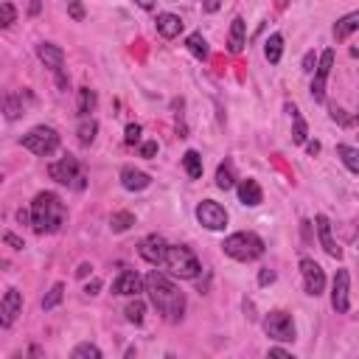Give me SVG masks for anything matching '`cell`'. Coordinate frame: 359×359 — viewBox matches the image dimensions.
Here are the masks:
<instances>
[{
    "instance_id": "obj_1",
    "label": "cell",
    "mask_w": 359,
    "mask_h": 359,
    "mask_svg": "<svg viewBox=\"0 0 359 359\" xmlns=\"http://www.w3.org/2000/svg\"><path fill=\"white\" fill-rule=\"evenodd\" d=\"M146 295H149V303L157 309V314H163L168 323L183 320V314H186V295L163 272L152 270L146 275Z\"/></svg>"
},
{
    "instance_id": "obj_2",
    "label": "cell",
    "mask_w": 359,
    "mask_h": 359,
    "mask_svg": "<svg viewBox=\"0 0 359 359\" xmlns=\"http://www.w3.org/2000/svg\"><path fill=\"white\" fill-rule=\"evenodd\" d=\"M65 202L54 191H40L31 202V228L34 233H56L65 225Z\"/></svg>"
},
{
    "instance_id": "obj_3",
    "label": "cell",
    "mask_w": 359,
    "mask_h": 359,
    "mask_svg": "<svg viewBox=\"0 0 359 359\" xmlns=\"http://www.w3.org/2000/svg\"><path fill=\"white\" fill-rule=\"evenodd\" d=\"M222 250L225 256L247 264V261H259L264 256V239L259 233H250V230H239V233H230L225 241H222Z\"/></svg>"
},
{
    "instance_id": "obj_4",
    "label": "cell",
    "mask_w": 359,
    "mask_h": 359,
    "mask_svg": "<svg viewBox=\"0 0 359 359\" xmlns=\"http://www.w3.org/2000/svg\"><path fill=\"white\" fill-rule=\"evenodd\" d=\"M163 267H166L174 278H180V281H191V278H197V275L202 272L199 259L194 256V250L186 247V244H168V253H166Z\"/></svg>"
},
{
    "instance_id": "obj_5",
    "label": "cell",
    "mask_w": 359,
    "mask_h": 359,
    "mask_svg": "<svg viewBox=\"0 0 359 359\" xmlns=\"http://www.w3.org/2000/svg\"><path fill=\"white\" fill-rule=\"evenodd\" d=\"M20 146L37 157H48L59 149V132L54 127H34L20 138Z\"/></svg>"
},
{
    "instance_id": "obj_6",
    "label": "cell",
    "mask_w": 359,
    "mask_h": 359,
    "mask_svg": "<svg viewBox=\"0 0 359 359\" xmlns=\"http://www.w3.org/2000/svg\"><path fill=\"white\" fill-rule=\"evenodd\" d=\"M48 174H51V180H56L59 186H70V188H76V191H85V171H82V166H79V160L76 157H62V160H56V163H51L48 166Z\"/></svg>"
},
{
    "instance_id": "obj_7",
    "label": "cell",
    "mask_w": 359,
    "mask_h": 359,
    "mask_svg": "<svg viewBox=\"0 0 359 359\" xmlns=\"http://www.w3.org/2000/svg\"><path fill=\"white\" fill-rule=\"evenodd\" d=\"M264 331L270 340H278V342H295L298 331H295V320L292 314H286V312H270L264 317Z\"/></svg>"
},
{
    "instance_id": "obj_8",
    "label": "cell",
    "mask_w": 359,
    "mask_h": 359,
    "mask_svg": "<svg viewBox=\"0 0 359 359\" xmlns=\"http://www.w3.org/2000/svg\"><path fill=\"white\" fill-rule=\"evenodd\" d=\"M197 219L208 230H225L228 228V210L219 202H213V199H202L197 205Z\"/></svg>"
},
{
    "instance_id": "obj_9",
    "label": "cell",
    "mask_w": 359,
    "mask_h": 359,
    "mask_svg": "<svg viewBox=\"0 0 359 359\" xmlns=\"http://www.w3.org/2000/svg\"><path fill=\"white\" fill-rule=\"evenodd\" d=\"M138 253H140V259L146 261V264L160 267V264L166 261V253H168V241H166L163 236H157V233H149V236L140 239Z\"/></svg>"
},
{
    "instance_id": "obj_10",
    "label": "cell",
    "mask_w": 359,
    "mask_h": 359,
    "mask_svg": "<svg viewBox=\"0 0 359 359\" xmlns=\"http://www.w3.org/2000/svg\"><path fill=\"white\" fill-rule=\"evenodd\" d=\"M331 67H334V51H323L320 54V62L314 67V79H312V98L314 101H323L326 98V85H329V76H331Z\"/></svg>"
},
{
    "instance_id": "obj_11",
    "label": "cell",
    "mask_w": 359,
    "mask_h": 359,
    "mask_svg": "<svg viewBox=\"0 0 359 359\" xmlns=\"http://www.w3.org/2000/svg\"><path fill=\"white\" fill-rule=\"evenodd\" d=\"M301 275H303L306 295H312V298L323 295V290H326V272H323V267L314 259H301Z\"/></svg>"
},
{
    "instance_id": "obj_12",
    "label": "cell",
    "mask_w": 359,
    "mask_h": 359,
    "mask_svg": "<svg viewBox=\"0 0 359 359\" xmlns=\"http://www.w3.org/2000/svg\"><path fill=\"white\" fill-rule=\"evenodd\" d=\"M331 306H334L337 314H348V309H351V275H348V270H337V275H334Z\"/></svg>"
},
{
    "instance_id": "obj_13",
    "label": "cell",
    "mask_w": 359,
    "mask_h": 359,
    "mask_svg": "<svg viewBox=\"0 0 359 359\" xmlns=\"http://www.w3.org/2000/svg\"><path fill=\"white\" fill-rule=\"evenodd\" d=\"M140 292H146V278H140L132 270H124L116 281H113V295H127V298H138Z\"/></svg>"
},
{
    "instance_id": "obj_14",
    "label": "cell",
    "mask_w": 359,
    "mask_h": 359,
    "mask_svg": "<svg viewBox=\"0 0 359 359\" xmlns=\"http://www.w3.org/2000/svg\"><path fill=\"white\" fill-rule=\"evenodd\" d=\"M20 312H23V295L12 286V290H6L3 301H0V326H3V329H12L14 320L20 317Z\"/></svg>"
},
{
    "instance_id": "obj_15",
    "label": "cell",
    "mask_w": 359,
    "mask_h": 359,
    "mask_svg": "<svg viewBox=\"0 0 359 359\" xmlns=\"http://www.w3.org/2000/svg\"><path fill=\"white\" fill-rule=\"evenodd\" d=\"M314 228H317V236H320L323 250H326L331 259H342V250L337 247V241H334V236H331V222H329V217L317 213V217H314Z\"/></svg>"
},
{
    "instance_id": "obj_16",
    "label": "cell",
    "mask_w": 359,
    "mask_h": 359,
    "mask_svg": "<svg viewBox=\"0 0 359 359\" xmlns=\"http://www.w3.org/2000/svg\"><path fill=\"white\" fill-rule=\"evenodd\" d=\"M121 186L127 191H143V188H149L152 186V177L146 171H140L135 166H124L121 168Z\"/></svg>"
},
{
    "instance_id": "obj_17",
    "label": "cell",
    "mask_w": 359,
    "mask_h": 359,
    "mask_svg": "<svg viewBox=\"0 0 359 359\" xmlns=\"http://www.w3.org/2000/svg\"><path fill=\"white\" fill-rule=\"evenodd\" d=\"M261 199H264V191L259 186V180H253V177L241 180L239 183V202L247 205V208H256V205H261Z\"/></svg>"
},
{
    "instance_id": "obj_18",
    "label": "cell",
    "mask_w": 359,
    "mask_h": 359,
    "mask_svg": "<svg viewBox=\"0 0 359 359\" xmlns=\"http://www.w3.org/2000/svg\"><path fill=\"white\" fill-rule=\"evenodd\" d=\"M37 56H40V62L45 67L54 70V74H56V70H62V65H65V51L59 45H54V43H40L37 45Z\"/></svg>"
},
{
    "instance_id": "obj_19",
    "label": "cell",
    "mask_w": 359,
    "mask_h": 359,
    "mask_svg": "<svg viewBox=\"0 0 359 359\" xmlns=\"http://www.w3.org/2000/svg\"><path fill=\"white\" fill-rule=\"evenodd\" d=\"M155 28H157V34L163 40H174V37H180V31H183V20H180L177 14H171V12H163V14H157Z\"/></svg>"
},
{
    "instance_id": "obj_20",
    "label": "cell",
    "mask_w": 359,
    "mask_h": 359,
    "mask_svg": "<svg viewBox=\"0 0 359 359\" xmlns=\"http://www.w3.org/2000/svg\"><path fill=\"white\" fill-rule=\"evenodd\" d=\"M353 31H359V9L356 12H348V14H342L337 23H334V40L337 43H342V40H348Z\"/></svg>"
},
{
    "instance_id": "obj_21",
    "label": "cell",
    "mask_w": 359,
    "mask_h": 359,
    "mask_svg": "<svg viewBox=\"0 0 359 359\" xmlns=\"http://www.w3.org/2000/svg\"><path fill=\"white\" fill-rule=\"evenodd\" d=\"M244 37H247V23H244L241 17H236V20L230 23V34H228V51H230V54H241Z\"/></svg>"
},
{
    "instance_id": "obj_22",
    "label": "cell",
    "mask_w": 359,
    "mask_h": 359,
    "mask_svg": "<svg viewBox=\"0 0 359 359\" xmlns=\"http://www.w3.org/2000/svg\"><path fill=\"white\" fill-rule=\"evenodd\" d=\"M233 186H236V163H233L230 157H225V160L219 163V168H217V188L230 191Z\"/></svg>"
},
{
    "instance_id": "obj_23",
    "label": "cell",
    "mask_w": 359,
    "mask_h": 359,
    "mask_svg": "<svg viewBox=\"0 0 359 359\" xmlns=\"http://www.w3.org/2000/svg\"><path fill=\"white\" fill-rule=\"evenodd\" d=\"M96 104H98L96 90L82 87V90H79V101H76V113H79L82 118H90V113H96Z\"/></svg>"
},
{
    "instance_id": "obj_24",
    "label": "cell",
    "mask_w": 359,
    "mask_h": 359,
    "mask_svg": "<svg viewBox=\"0 0 359 359\" xmlns=\"http://www.w3.org/2000/svg\"><path fill=\"white\" fill-rule=\"evenodd\" d=\"M186 48L199 59V62H205L208 56H210V48H208V40L202 37L199 31H194V34H188V40H186Z\"/></svg>"
},
{
    "instance_id": "obj_25",
    "label": "cell",
    "mask_w": 359,
    "mask_h": 359,
    "mask_svg": "<svg viewBox=\"0 0 359 359\" xmlns=\"http://www.w3.org/2000/svg\"><path fill=\"white\" fill-rule=\"evenodd\" d=\"M281 54H283V37L275 31V34H270V40L264 43V56H267L270 65H278V62H281Z\"/></svg>"
},
{
    "instance_id": "obj_26",
    "label": "cell",
    "mask_w": 359,
    "mask_h": 359,
    "mask_svg": "<svg viewBox=\"0 0 359 359\" xmlns=\"http://www.w3.org/2000/svg\"><path fill=\"white\" fill-rule=\"evenodd\" d=\"M337 157L342 160V166H345L348 171L359 174V149L348 146V143H340V146H337Z\"/></svg>"
},
{
    "instance_id": "obj_27",
    "label": "cell",
    "mask_w": 359,
    "mask_h": 359,
    "mask_svg": "<svg viewBox=\"0 0 359 359\" xmlns=\"http://www.w3.org/2000/svg\"><path fill=\"white\" fill-rule=\"evenodd\" d=\"M286 110L292 113V140L295 143H306V135H309V127H306V121H303V116L298 113V107L295 104H290Z\"/></svg>"
},
{
    "instance_id": "obj_28",
    "label": "cell",
    "mask_w": 359,
    "mask_h": 359,
    "mask_svg": "<svg viewBox=\"0 0 359 359\" xmlns=\"http://www.w3.org/2000/svg\"><path fill=\"white\" fill-rule=\"evenodd\" d=\"M183 168H186V174H188L191 180H199V177H202V155H199L197 149H188V152L183 155Z\"/></svg>"
},
{
    "instance_id": "obj_29",
    "label": "cell",
    "mask_w": 359,
    "mask_h": 359,
    "mask_svg": "<svg viewBox=\"0 0 359 359\" xmlns=\"http://www.w3.org/2000/svg\"><path fill=\"white\" fill-rule=\"evenodd\" d=\"M96 135H98V121L96 118H82V124L76 129V138H79L82 146H90V143L96 140Z\"/></svg>"
},
{
    "instance_id": "obj_30",
    "label": "cell",
    "mask_w": 359,
    "mask_h": 359,
    "mask_svg": "<svg viewBox=\"0 0 359 359\" xmlns=\"http://www.w3.org/2000/svg\"><path fill=\"white\" fill-rule=\"evenodd\" d=\"M132 225H135V213H129V210H118V213H113V217H110V230L113 233H124Z\"/></svg>"
},
{
    "instance_id": "obj_31",
    "label": "cell",
    "mask_w": 359,
    "mask_h": 359,
    "mask_svg": "<svg viewBox=\"0 0 359 359\" xmlns=\"http://www.w3.org/2000/svg\"><path fill=\"white\" fill-rule=\"evenodd\" d=\"M62 298H65V283H54L48 290V295L43 298V312H54L62 303Z\"/></svg>"
},
{
    "instance_id": "obj_32",
    "label": "cell",
    "mask_w": 359,
    "mask_h": 359,
    "mask_svg": "<svg viewBox=\"0 0 359 359\" xmlns=\"http://www.w3.org/2000/svg\"><path fill=\"white\" fill-rule=\"evenodd\" d=\"M124 314H127V320H129V323H135V326H140V323L146 320V303L135 298V301H132V303L124 309Z\"/></svg>"
},
{
    "instance_id": "obj_33",
    "label": "cell",
    "mask_w": 359,
    "mask_h": 359,
    "mask_svg": "<svg viewBox=\"0 0 359 359\" xmlns=\"http://www.w3.org/2000/svg\"><path fill=\"white\" fill-rule=\"evenodd\" d=\"M70 356L74 359H101V348L93 345V342H82V345H76L74 351H70Z\"/></svg>"
},
{
    "instance_id": "obj_34",
    "label": "cell",
    "mask_w": 359,
    "mask_h": 359,
    "mask_svg": "<svg viewBox=\"0 0 359 359\" xmlns=\"http://www.w3.org/2000/svg\"><path fill=\"white\" fill-rule=\"evenodd\" d=\"M14 20H17L14 6L9 3V0H3V3H0V25H3V28H12V25H14Z\"/></svg>"
},
{
    "instance_id": "obj_35",
    "label": "cell",
    "mask_w": 359,
    "mask_h": 359,
    "mask_svg": "<svg viewBox=\"0 0 359 359\" xmlns=\"http://www.w3.org/2000/svg\"><path fill=\"white\" fill-rule=\"evenodd\" d=\"M20 101H23V96H6V118L9 121L23 116V104Z\"/></svg>"
},
{
    "instance_id": "obj_36",
    "label": "cell",
    "mask_w": 359,
    "mask_h": 359,
    "mask_svg": "<svg viewBox=\"0 0 359 359\" xmlns=\"http://www.w3.org/2000/svg\"><path fill=\"white\" fill-rule=\"evenodd\" d=\"M140 124H129L127 129H124V143L127 146H135V143H140Z\"/></svg>"
},
{
    "instance_id": "obj_37",
    "label": "cell",
    "mask_w": 359,
    "mask_h": 359,
    "mask_svg": "<svg viewBox=\"0 0 359 359\" xmlns=\"http://www.w3.org/2000/svg\"><path fill=\"white\" fill-rule=\"evenodd\" d=\"M67 14L74 17L76 23L85 20V6H82V0H67Z\"/></svg>"
},
{
    "instance_id": "obj_38",
    "label": "cell",
    "mask_w": 359,
    "mask_h": 359,
    "mask_svg": "<svg viewBox=\"0 0 359 359\" xmlns=\"http://www.w3.org/2000/svg\"><path fill=\"white\" fill-rule=\"evenodd\" d=\"M157 140H146V143H140V157H146V160H152L155 155H157Z\"/></svg>"
},
{
    "instance_id": "obj_39",
    "label": "cell",
    "mask_w": 359,
    "mask_h": 359,
    "mask_svg": "<svg viewBox=\"0 0 359 359\" xmlns=\"http://www.w3.org/2000/svg\"><path fill=\"white\" fill-rule=\"evenodd\" d=\"M3 241H6L12 250H23V247H25V241H23L20 236H14L12 230H6V233H3Z\"/></svg>"
},
{
    "instance_id": "obj_40",
    "label": "cell",
    "mask_w": 359,
    "mask_h": 359,
    "mask_svg": "<svg viewBox=\"0 0 359 359\" xmlns=\"http://www.w3.org/2000/svg\"><path fill=\"white\" fill-rule=\"evenodd\" d=\"M317 56H314V51H309L306 56H303V70H306V74H314V67H317Z\"/></svg>"
},
{
    "instance_id": "obj_41",
    "label": "cell",
    "mask_w": 359,
    "mask_h": 359,
    "mask_svg": "<svg viewBox=\"0 0 359 359\" xmlns=\"http://www.w3.org/2000/svg\"><path fill=\"white\" fill-rule=\"evenodd\" d=\"M272 281H275V272H272L270 267L259 272V283H261V286H267V283H272Z\"/></svg>"
},
{
    "instance_id": "obj_42",
    "label": "cell",
    "mask_w": 359,
    "mask_h": 359,
    "mask_svg": "<svg viewBox=\"0 0 359 359\" xmlns=\"http://www.w3.org/2000/svg\"><path fill=\"white\" fill-rule=\"evenodd\" d=\"M219 6H222V0H202V9H205L208 14H213V12H219Z\"/></svg>"
},
{
    "instance_id": "obj_43",
    "label": "cell",
    "mask_w": 359,
    "mask_h": 359,
    "mask_svg": "<svg viewBox=\"0 0 359 359\" xmlns=\"http://www.w3.org/2000/svg\"><path fill=\"white\" fill-rule=\"evenodd\" d=\"M98 290H101V281H90L85 286V295H98Z\"/></svg>"
},
{
    "instance_id": "obj_44",
    "label": "cell",
    "mask_w": 359,
    "mask_h": 359,
    "mask_svg": "<svg viewBox=\"0 0 359 359\" xmlns=\"http://www.w3.org/2000/svg\"><path fill=\"white\" fill-rule=\"evenodd\" d=\"M56 82H59V87H62V90H67V85H70V79L65 76V70H56Z\"/></svg>"
},
{
    "instance_id": "obj_45",
    "label": "cell",
    "mask_w": 359,
    "mask_h": 359,
    "mask_svg": "<svg viewBox=\"0 0 359 359\" xmlns=\"http://www.w3.org/2000/svg\"><path fill=\"white\" fill-rule=\"evenodd\" d=\"M90 272H93V267H90L87 261H85V264H79V270H76V275H79V278H87Z\"/></svg>"
},
{
    "instance_id": "obj_46",
    "label": "cell",
    "mask_w": 359,
    "mask_h": 359,
    "mask_svg": "<svg viewBox=\"0 0 359 359\" xmlns=\"http://www.w3.org/2000/svg\"><path fill=\"white\" fill-rule=\"evenodd\" d=\"M135 3H138L143 12H152V9H155V0H135Z\"/></svg>"
},
{
    "instance_id": "obj_47",
    "label": "cell",
    "mask_w": 359,
    "mask_h": 359,
    "mask_svg": "<svg viewBox=\"0 0 359 359\" xmlns=\"http://www.w3.org/2000/svg\"><path fill=\"white\" fill-rule=\"evenodd\" d=\"M270 356H286V359H290L292 353H290V351H283V348H270Z\"/></svg>"
},
{
    "instance_id": "obj_48",
    "label": "cell",
    "mask_w": 359,
    "mask_h": 359,
    "mask_svg": "<svg viewBox=\"0 0 359 359\" xmlns=\"http://www.w3.org/2000/svg\"><path fill=\"white\" fill-rule=\"evenodd\" d=\"M28 14H40V0H31V9H28Z\"/></svg>"
},
{
    "instance_id": "obj_49",
    "label": "cell",
    "mask_w": 359,
    "mask_h": 359,
    "mask_svg": "<svg viewBox=\"0 0 359 359\" xmlns=\"http://www.w3.org/2000/svg\"><path fill=\"white\" fill-rule=\"evenodd\" d=\"M306 149H309V155H317V152H320V143L314 140V143H309V146H306Z\"/></svg>"
}]
</instances>
